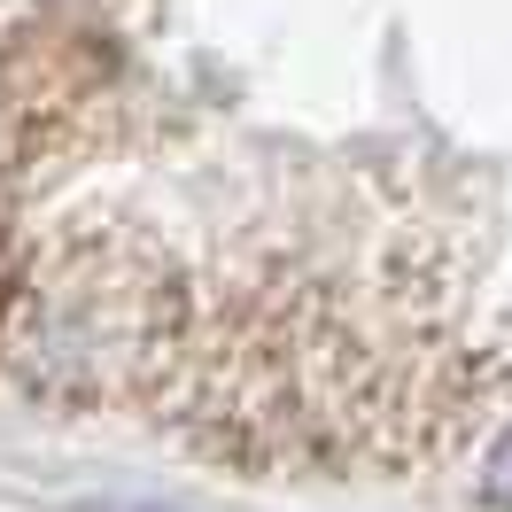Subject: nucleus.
Returning a JSON list of instances; mask_svg holds the SVG:
<instances>
[{
	"mask_svg": "<svg viewBox=\"0 0 512 512\" xmlns=\"http://www.w3.org/2000/svg\"><path fill=\"white\" fill-rule=\"evenodd\" d=\"M94 512H171V505H94Z\"/></svg>",
	"mask_w": 512,
	"mask_h": 512,
	"instance_id": "f257e3e1",
	"label": "nucleus"
}]
</instances>
